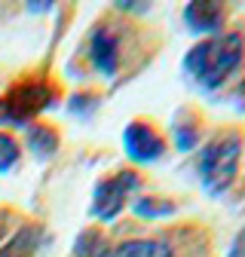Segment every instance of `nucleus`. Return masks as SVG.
<instances>
[{
	"mask_svg": "<svg viewBox=\"0 0 245 257\" xmlns=\"http://www.w3.org/2000/svg\"><path fill=\"white\" fill-rule=\"evenodd\" d=\"M49 104H52V89L46 83H19L0 98V122L25 125Z\"/></svg>",
	"mask_w": 245,
	"mask_h": 257,
	"instance_id": "obj_3",
	"label": "nucleus"
},
{
	"mask_svg": "<svg viewBox=\"0 0 245 257\" xmlns=\"http://www.w3.org/2000/svg\"><path fill=\"white\" fill-rule=\"evenodd\" d=\"M16 163H19V144H16V138L0 132V172H10Z\"/></svg>",
	"mask_w": 245,
	"mask_h": 257,
	"instance_id": "obj_12",
	"label": "nucleus"
},
{
	"mask_svg": "<svg viewBox=\"0 0 245 257\" xmlns=\"http://www.w3.org/2000/svg\"><path fill=\"white\" fill-rule=\"evenodd\" d=\"M107 251H110L107 248V239L98 230H86L74 242V257H104Z\"/></svg>",
	"mask_w": 245,
	"mask_h": 257,
	"instance_id": "obj_10",
	"label": "nucleus"
},
{
	"mask_svg": "<svg viewBox=\"0 0 245 257\" xmlns=\"http://www.w3.org/2000/svg\"><path fill=\"white\" fill-rule=\"evenodd\" d=\"M28 7H31V10H34V13H43V10H49L52 4H28Z\"/></svg>",
	"mask_w": 245,
	"mask_h": 257,
	"instance_id": "obj_17",
	"label": "nucleus"
},
{
	"mask_svg": "<svg viewBox=\"0 0 245 257\" xmlns=\"http://www.w3.org/2000/svg\"><path fill=\"white\" fill-rule=\"evenodd\" d=\"M184 22L199 34H211V31H221L224 25V7L211 4V0H199V4H187L184 10Z\"/></svg>",
	"mask_w": 245,
	"mask_h": 257,
	"instance_id": "obj_7",
	"label": "nucleus"
},
{
	"mask_svg": "<svg viewBox=\"0 0 245 257\" xmlns=\"http://www.w3.org/2000/svg\"><path fill=\"white\" fill-rule=\"evenodd\" d=\"M89 55H92V64L104 74V77H113L116 74V64H119V43L110 31L98 28L92 34V43H89Z\"/></svg>",
	"mask_w": 245,
	"mask_h": 257,
	"instance_id": "obj_6",
	"label": "nucleus"
},
{
	"mask_svg": "<svg viewBox=\"0 0 245 257\" xmlns=\"http://www.w3.org/2000/svg\"><path fill=\"white\" fill-rule=\"evenodd\" d=\"M242 58V37L239 34H218L211 40H202L196 43L190 52H187V68L205 89H218L239 64Z\"/></svg>",
	"mask_w": 245,
	"mask_h": 257,
	"instance_id": "obj_1",
	"label": "nucleus"
},
{
	"mask_svg": "<svg viewBox=\"0 0 245 257\" xmlns=\"http://www.w3.org/2000/svg\"><path fill=\"white\" fill-rule=\"evenodd\" d=\"M7 223H10V214H7V211H0V239L7 236Z\"/></svg>",
	"mask_w": 245,
	"mask_h": 257,
	"instance_id": "obj_15",
	"label": "nucleus"
},
{
	"mask_svg": "<svg viewBox=\"0 0 245 257\" xmlns=\"http://www.w3.org/2000/svg\"><path fill=\"white\" fill-rule=\"evenodd\" d=\"M239 153H242V138L236 132L214 138L202 153H199V178L208 193H224L239 169Z\"/></svg>",
	"mask_w": 245,
	"mask_h": 257,
	"instance_id": "obj_2",
	"label": "nucleus"
},
{
	"mask_svg": "<svg viewBox=\"0 0 245 257\" xmlns=\"http://www.w3.org/2000/svg\"><path fill=\"white\" fill-rule=\"evenodd\" d=\"M37 245H40V227H22L0 248V257H34Z\"/></svg>",
	"mask_w": 245,
	"mask_h": 257,
	"instance_id": "obj_8",
	"label": "nucleus"
},
{
	"mask_svg": "<svg viewBox=\"0 0 245 257\" xmlns=\"http://www.w3.org/2000/svg\"><path fill=\"white\" fill-rule=\"evenodd\" d=\"M28 147L37 156L46 159V156H52L58 150V135L52 132V128H46V125H34V128H28Z\"/></svg>",
	"mask_w": 245,
	"mask_h": 257,
	"instance_id": "obj_11",
	"label": "nucleus"
},
{
	"mask_svg": "<svg viewBox=\"0 0 245 257\" xmlns=\"http://www.w3.org/2000/svg\"><path fill=\"white\" fill-rule=\"evenodd\" d=\"M113 257H172V248L157 239H129L116 248Z\"/></svg>",
	"mask_w": 245,
	"mask_h": 257,
	"instance_id": "obj_9",
	"label": "nucleus"
},
{
	"mask_svg": "<svg viewBox=\"0 0 245 257\" xmlns=\"http://www.w3.org/2000/svg\"><path fill=\"white\" fill-rule=\"evenodd\" d=\"M138 187V175L135 172H119L107 181H101L95 187V196H92V214L101 217V220H113L122 205H126L129 193Z\"/></svg>",
	"mask_w": 245,
	"mask_h": 257,
	"instance_id": "obj_4",
	"label": "nucleus"
},
{
	"mask_svg": "<svg viewBox=\"0 0 245 257\" xmlns=\"http://www.w3.org/2000/svg\"><path fill=\"white\" fill-rule=\"evenodd\" d=\"M119 10H135V13H141V10H147V4H116Z\"/></svg>",
	"mask_w": 245,
	"mask_h": 257,
	"instance_id": "obj_16",
	"label": "nucleus"
},
{
	"mask_svg": "<svg viewBox=\"0 0 245 257\" xmlns=\"http://www.w3.org/2000/svg\"><path fill=\"white\" fill-rule=\"evenodd\" d=\"M135 214L141 217H160V214H172L169 202H153V199H138L135 202Z\"/></svg>",
	"mask_w": 245,
	"mask_h": 257,
	"instance_id": "obj_13",
	"label": "nucleus"
},
{
	"mask_svg": "<svg viewBox=\"0 0 245 257\" xmlns=\"http://www.w3.org/2000/svg\"><path fill=\"white\" fill-rule=\"evenodd\" d=\"M227 257H245V227L239 230V236L233 239V245H230V254Z\"/></svg>",
	"mask_w": 245,
	"mask_h": 257,
	"instance_id": "obj_14",
	"label": "nucleus"
},
{
	"mask_svg": "<svg viewBox=\"0 0 245 257\" xmlns=\"http://www.w3.org/2000/svg\"><path fill=\"white\" fill-rule=\"evenodd\" d=\"M122 144H126V153L135 163H153V159H160L163 150H166L163 138L153 132L147 122H129L126 132H122Z\"/></svg>",
	"mask_w": 245,
	"mask_h": 257,
	"instance_id": "obj_5",
	"label": "nucleus"
}]
</instances>
